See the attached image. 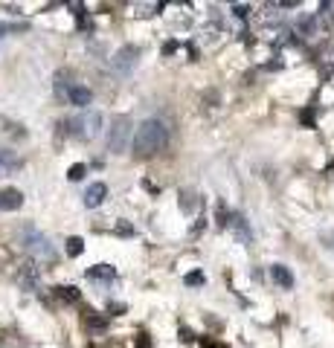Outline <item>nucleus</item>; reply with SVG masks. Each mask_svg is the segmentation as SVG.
Returning <instances> with one entry per match:
<instances>
[{"mask_svg": "<svg viewBox=\"0 0 334 348\" xmlns=\"http://www.w3.org/2000/svg\"><path fill=\"white\" fill-rule=\"evenodd\" d=\"M134 154L137 157H151V154L163 151L169 145V128L160 119H145L134 134Z\"/></svg>", "mask_w": 334, "mask_h": 348, "instance_id": "obj_1", "label": "nucleus"}, {"mask_svg": "<svg viewBox=\"0 0 334 348\" xmlns=\"http://www.w3.org/2000/svg\"><path fill=\"white\" fill-rule=\"evenodd\" d=\"M20 244H24L35 259L55 261V250H53V244H50V238L41 235L38 229H32V226H24V229H20Z\"/></svg>", "mask_w": 334, "mask_h": 348, "instance_id": "obj_2", "label": "nucleus"}, {"mask_svg": "<svg viewBox=\"0 0 334 348\" xmlns=\"http://www.w3.org/2000/svg\"><path fill=\"white\" fill-rule=\"evenodd\" d=\"M128 143H134V136H131V122H128L125 116H119L110 122V131H108V151L110 154H122L128 148Z\"/></svg>", "mask_w": 334, "mask_h": 348, "instance_id": "obj_3", "label": "nucleus"}, {"mask_svg": "<svg viewBox=\"0 0 334 348\" xmlns=\"http://www.w3.org/2000/svg\"><path fill=\"white\" fill-rule=\"evenodd\" d=\"M70 125H76V136H81V140H96L99 131H102V113L91 110V113L81 116V119H73Z\"/></svg>", "mask_w": 334, "mask_h": 348, "instance_id": "obj_4", "label": "nucleus"}, {"mask_svg": "<svg viewBox=\"0 0 334 348\" xmlns=\"http://www.w3.org/2000/svg\"><path fill=\"white\" fill-rule=\"evenodd\" d=\"M137 55H140V50L137 47H122L114 58H110V70L119 73V76H128V73L134 70V64H137Z\"/></svg>", "mask_w": 334, "mask_h": 348, "instance_id": "obj_5", "label": "nucleus"}, {"mask_svg": "<svg viewBox=\"0 0 334 348\" xmlns=\"http://www.w3.org/2000/svg\"><path fill=\"white\" fill-rule=\"evenodd\" d=\"M15 276H18V285L24 287V290H29V293L41 287V270L35 267V261H20Z\"/></svg>", "mask_w": 334, "mask_h": 348, "instance_id": "obj_6", "label": "nucleus"}, {"mask_svg": "<svg viewBox=\"0 0 334 348\" xmlns=\"http://www.w3.org/2000/svg\"><path fill=\"white\" fill-rule=\"evenodd\" d=\"M20 206H24V195L18 189H0V212H15Z\"/></svg>", "mask_w": 334, "mask_h": 348, "instance_id": "obj_7", "label": "nucleus"}, {"mask_svg": "<svg viewBox=\"0 0 334 348\" xmlns=\"http://www.w3.org/2000/svg\"><path fill=\"white\" fill-rule=\"evenodd\" d=\"M105 195H108V186H105V183H91V186H87V192H84V206H87V209L102 206Z\"/></svg>", "mask_w": 334, "mask_h": 348, "instance_id": "obj_8", "label": "nucleus"}, {"mask_svg": "<svg viewBox=\"0 0 334 348\" xmlns=\"http://www.w3.org/2000/svg\"><path fill=\"white\" fill-rule=\"evenodd\" d=\"M271 276H273V282H276V285H282L285 290H291V287H294V276H291V270L285 267V264H273Z\"/></svg>", "mask_w": 334, "mask_h": 348, "instance_id": "obj_9", "label": "nucleus"}, {"mask_svg": "<svg viewBox=\"0 0 334 348\" xmlns=\"http://www.w3.org/2000/svg\"><path fill=\"white\" fill-rule=\"evenodd\" d=\"M67 99H70L76 107H84V105H91L93 93L87 87H81V84H73V90H70V96H67Z\"/></svg>", "mask_w": 334, "mask_h": 348, "instance_id": "obj_10", "label": "nucleus"}, {"mask_svg": "<svg viewBox=\"0 0 334 348\" xmlns=\"http://www.w3.org/2000/svg\"><path fill=\"white\" fill-rule=\"evenodd\" d=\"M87 276L96 279V282H110V279L117 276V270L110 267V264H96V267L87 270Z\"/></svg>", "mask_w": 334, "mask_h": 348, "instance_id": "obj_11", "label": "nucleus"}, {"mask_svg": "<svg viewBox=\"0 0 334 348\" xmlns=\"http://www.w3.org/2000/svg\"><path fill=\"white\" fill-rule=\"evenodd\" d=\"M20 169V160L9 151H0V174H9V171H18Z\"/></svg>", "mask_w": 334, "mask_h": 348, "instance_id": "obj_12", "label": "nucleus"}, {"mask_svg": "<svg viewBox=\"0 0 334 348\" xmlns=\"http://www.w3.org/2000/svg\"><path fill=\"white\" fill-rule=\"evenodd\" d=\"M230 226H233L235 232H238V238H241L244 244H250L253 241V235H250V229H247V223H244L241 215H233V221H230Z\"/></svg>", "mask_w": 334, "mask_h": 348, "instance_id": "obj_13", "label": "nucleus"}, {"mask_svg": "<svg viewBox=\"0 0 334 348\" xmlns=\"http://www.w3.org/2000/svg\"><path fill=\"white\" fill-rule=\"evenodd\" d=\"M55 290V296L61 299V302H79V287H53Z\"/></svg>", "mask_w": 334, "mask_h": 348, "instance_id": "obj_14", "label": "nucleus"}, {"mask_svg": "<svg viewBox=\"0 0 334 348\" xmlns=\"http://www.w3.org/2000/svg\"><path fill=\"white\" fill-rule=\"evenodd\" d=\"M84 325H87L91 331H96V334H102V331L108 328L105 316H96V313H87V316H84Z\"/></svg>", "mask_w": 334, "mask_h": 348, "instance_id": "obj_15", "label": "nucleus"}, {"mask_svg": "<svg viewBox=\"0 0 334 348\" xmlns=\"http://www.w3.org/2000/svg\"><path fill=\"white\" fill-rule=\"evenodd\" d=\"M70 84H67V76H64V73H58V76H55V96L58 99H64V96H70Z\"/></svg>", "mask_w": 334, "mask_h": 348, "instance_id": "obj_16", "label": "nucleus"}, {"mask_svg": "<svg viewBox=\"0 0 334 348\" xmlns=\"http://www.w3.org/2000/svg\"><path fill=\"white\" fill-rule=\"evenodd\" d=\"M181 206H183V212H195L198 200H195V195H192L189 189H183V192H181Z\"/></svg>", "mask_w": 334, "mask_h": 348, "instance_id": "obj_17", "label": "nucleus"}, {"mask_svg": "<svg viewBox=\"0 0 334 348\" xmlns=\"http://www.w3.org/2000/svg\"><path fill=\"white\" fill-rule=\"evenodd\" d=\"M81 250H84V241H81V238H76V235H73V238H67V256H70V259L81 256Z\"/></svg>", "mask_w": 334, "mask_h": 348, "instance_id": "obj_18", "label": "nucleus"}, {"mask_svg": "<svg viewBox=\"0 0 334 348\" xmlns=\"http://www.w3.org/2000/svg\"><path fill=\"white\" fill-rule=\"evenodd\" d=\"M183 282H186L189 287H198V285H204L207 279H204V273H201V270H192V273H186V279H183Z\"/></svg>", "mask_w": 334, "mask_h": 348, "instance_id": "obj_19", "label": "nucleus"}, {"mask_svg": "<svg viewBox=\"0 0 334 348\" xmlns=\"http://www.w3.org/2000/svg\"><path fill=\"white\" fill-rule=\"evenodd\" d=\"M84 174H87V166H84V163H76V166H70V171H67L70 180H81Z\"/></svg>", "mask_w": 334, "mask_h": 348, "instance_id": "obj_20", "label": "nucleus"}, {"mask_svg": "<svg viewBox=\"0 0 334 348\" xmlns=\"http://www.w3.org/2000/svg\"><path fill=\"white\" fill-rule=\"evenodd\" d=\"M117 235H134V226H131L128 221H119L117 223Z\"/></svg>", "mask_w": 334, "mask_h": 348, "instance_id": "obj_21", "label": "nucleus"}, {"mask_svg": "<svg viewBox=\"0 0 334 348\" xmlns=\"http://www.w3.org/2000/svg\"><path fill=\"white\" fill-rule=\"evenodd\" d=\"M201 345H204V348H227L224 342H215V339H207V337L201 339Z\"/></svg>", "mask_w": 334, "mask_h": 348, "instance_id": "obj_22", "label": "nucleus"}, {"mask_svg": "<svg viewBox=\"0 0 334 348\" xmlns=\"http://www.w3.org/2000/svg\"><path fill=\"white\" fill-rule=\"evenodd\" d=\"M134 342H137V348H151V342H148V337H145V334H140Z\"/></svg>", "mask_w": 334, "mask_h": 348, "instance_id": "obj_23", "label": "nucleus"}, {"mask_svg": "<svg viewBox=\"0 0 334 348\" xmlns=\"http://www.w3.org/2000/svg\"><path fill=\"white\" fill-rule=\"evenodd\" d=\"M174 50H177V41H169V44L163 47V53H166V55H172Z\"/></svg>", "mask_w": 334, "mask_h": 348, "instance_id": "obj_24", "label": "nucleus"}, {"mask_svg": "<svg viewBox=\"0 0 334 348\" xmlns=\"http://www.w3.org/2000/svg\"><path fill=\"white\" fill-rule=\"evenodd\" d=\"M0 348H12V345H0Z\"/></svg>", "mask_w": 334, "mask_h": 348, "instance_id": "obj_25", "label": "nucleus"}, {"mask_svg": "<svg viewBox=\"0 0 334 348\" xmlns=\"http://www.w3.org/2000/svg\"><path fill=\"white\" fill-rule=\"evenodd\" d=\"M3 29H6V27H0V32H3Z\"/></svg>", "mask_w": 334, "mask_h": 348, "instance_id": "obj_26", "label": "nucleus"}]
</instances>
